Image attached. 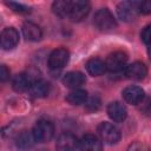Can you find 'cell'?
<instances>
[{"mask_svg":"<svg viewBox=\"0 0 151 151\" xmlns=\"http://www.w3.org/2000/svg\"><path fill=\"white\" fill-rule=\"evenodd\" d=\"M93 24L99 31H112L117 27V21L109 8H100L93 17Z\"/></svg>","mask_w":151,"mask_h":151,"instance_id":"1","label":"cell"},{"mask_svg":"<svg viewBox=\"0 0 151 151\" xmlns=\"http://www.w3.org/2000/svg\"><path fill=\"white\" fill-rule=\"evenodd\" d=\"M32 133H33L35 142L47 143L52 139V137L54 134V126L50 120L40 119L34 124V126L32 129Z\"/></svg>","mask_w":151,"mask_h":151,"instance_id":"2","label":"cell"},{"mask_svg":"<svg viewBox=\"0 0 151 151\" xmlns=\"http://www.w3.org/2000/svg\"><path fill=\"white\" fill-rule=\"evenodd\" d=\"M97 132L100 137V139L109 145H113L117 144L120 139V132L117 129V126H114L111 123L107 122H103L97 126Z\"/></svg>","mask_w":151,"mask_h":151,"instance_id":"3","label":"cell"},{"mask_svg":"<svg viewBox=\"0 0 151 151\" xmlns=\"http://www.w3.org/2000/svg\"><path fill=\"white\" fill-rule=\"evenodd\" d=\"M117 14L122 21L130 22L139 14V1H123L117 6Z\"/></svg>","mask_w":151,"mask_h":151,"instance_id":"4","label":"cell"},{"mask_svg":"<svg viewBox=\"0 0 151 151\" xmlns=\"http://www.w3.org/2000/svg\"><path fill=\"white\" fill-rule=\"evenodd\" d=\"M90 4L84 0H76L70 2V9L67 18L72 21H80L83 20L90 12Z\"/></svg>","mask_w":151,"mask_h":151,"instance_id":"5","label":"cell"},{"mask_svg":"<svg viewBox=\"0 0 151 151\" xmlns=\"http://www.w3.org/2000/svg\"><path fill=\"white\" fill-rule=\"evenodd\" d=\"M126 61H127L126 53L122 51H117L109 54V57L105 60V66L106 70L110 72H119L125 67Z\"/></svg>","mask_w":151,"mask_h":151,"instance_id":"6","label":"cell"},{"mask_svg":"<svg viewBox=\"0 0 151 151\" xmlns=\"http://www.w3.org/2000/svg\"><path fill=\"white\" fill-rule=\"evenodd\" d=\"M70 59V53L66 48H57L54 50L50 57H48V66L51 70H60L64 66H66V64L68 63Z\"/></svg>","mask_w":151,"mask_h":151,"instance_id":"7","label":"cell"},{"mask_svg":"<svg viewBox=\"0 0 151 151\" xmlns=\"http://www.w3.org/2000/svg\"><path fill=\"white\" fill-rule=\"evenodd\" d=\"M79 146V142L74 134L71 132H64L61 133L55 143L57 151H74Z\"/></svg>","mask_w":151,"mask_h":151,"instance_id":"8","label":"cell"},{"mask_svg":"<svg viewBox=\"0 0 151 151\" xmlns=\"http://www.w3.org/2000/svg\"><path fill=\"white\" fill-rule=\"evenodd\" d=\"M1 47L6 51L14 48L19 42V32L14 27H6L1 32L0 37Z\"/></svg>","mask_w":151,"mask_h":151,"instance_id":"9","label":"cell"},{"mask_svg":"<svg viewBox=\"0 0 151 151\" xmlns=\"http://www.w3.org/2000/svg\"><path fill=\"white\" fill-rule=\"evenodd\" d=\"M122 96H123L124 100L127 104L138 105V104H140L143 101L144 96H145V92L139 86H127V87H125L123 90Z\"/></svg>","mask_w":151,"mask_h":151,"instance_id":"10","label":"cell"},{"mask_svg":"<svg viewBox=\"0 0 151 151\" xmlns=\"http://www.w3.org/2000/svg\"><path fill=\"white\" fill-rule=\"evenodd\" d=\"M125 74L133 80H142L147 74V68L142 61H134L125 67Z\"/></svg>","mask_w":151,"mask_h":151,"instance_id":"11","label":"cell"},{"mask_svg":"<svg viewBox=\"0 0 151 151\" xmlns=\"http://www.w3.org/2000/svg\"><path fill=\"white\" fill-rule=\"evenodd\" d=\"M106 112H107V116L113 122H117V123L124 122L125 118H126V116H127L126 107L122 103H119V101H112V103H110L107 105Z\"/></svg>","mask_w":151,"mask_h":151,"instance_id":"12","label":"cell"},{"mask_svg":"<svg viewBox=\"0 0 151 151\" xmlns=\"http://www.w3.org/2000/svg\"><path fill=\"white\" fill-rule=\"evenodd\" d=\"M101 142L94 134H85L79 140V150L80 151H101Z\"/></svg>","mask_w":151,"mask_h":151,"instance_id":"13","label":"cell"},{"mask_svg":"<svg viewBox=\"0 0 151 151\" xmlns=\"http://www.w3.org/2000/svg\"><path fill=\"white\" fill-rule=\"evenodd\" d=\"M22 35L28 41H38L42 37V31L37 24L27 21L22 25Z\"/></svg>","mask_w":151,"mask_h":151,"instance_id":"14","label":"cell"},{"mask_svg":"<svg viewBox=\"0 0 151 151\" xmlns=\"http://www.w3.org/2000/svg\"><path fill=\"white\" fill-rule=\"evenodd\" d=\"M85 76L79 72V71H72V72H67L64 78H63V83L66 87L70 88H79L84 83H85Z\"/></svg>","mask_w":151,"mask_h":151,"instance_id":"15","label":"cell"},{"mask_svg":"<svg viewBox=\"0 0 151 151\" xmlns=\"http://www.w3.org/2000/svg\"><path fill=\"white\" fill-rule=\"evenodd\" d=\"M34 80H32L31 76L27 73H19L13 78L12 81V86L14 88V91L17 92H24V91H29L32 84Z\"/></svg>","mask_w":151,"mask_h":151,"instance_id":"16","label":"cell"},{"mask_svg":"<svg viewBox=\"0 0 151 151\" xmlns=\"http://www.w3.org/2000/svg\"><path fill=\"white\" fill-rule=\"evenodd\" d=\"M86 71L93 77H99L106 71L105 63L99 58H91L86 63Z\"/></svg>","mask_w":151,"mask_h":151,"instance_id":"17","label":"cell"},{"mask_svg":"<svg viewBox=\"0 0 151 151\" xmlns=\"http://www.w3.org/2000/svg\"><path fill=\"white\" fill-rule=\"evenodd\" d=\"M15 142H17V146H18L19 149H21V150H27V149H31V147L33 146L35 139H34L32 132H28V131L24 130V131H21V132L18 133Z\"/></svg>","mask_w":151,"mask_h":151,"instance_id":"18","label":"cell"},{"mask_svg":"<svg viewBox=\"0 0 151 151\" xmlns=\"http://www.w3.org/2000/svg\"><path fill=\"white\" fill-rule=\"evenodd\" d=\"M66 101L71 105H80L87 101V92L81 88H74L66 96Z\"/></svg>","mask_w":151,"mask_h":151,"instance_id":"19","label":"cell"},{"mask_svg":"<svg viewBox=\"0 0 151 151\" xmlns=\"http://www.w3.org/2000/svg\"><path fill=\"white\" fill-rule=\"evenodd\" d=\"M29 92L35 98L46 97L50 92V84L44 80H34L29 88Z\"/></svg>","mask_w":151,"mask_h":151,"instance_id":"20","label":"cell"},{"mask_svg":"<svg viewBox=\"0 0 151 151\" xmlns=\"http://www.w3.org/2000/svg\"><path fill=\"white\" fill-rule=\"evenodd\" d=\"M70 0H58L54 1L52 5V9L54 14H57L60 18H66L70 9Z\"/></svg>","mask_w":151,"mask_h":151,"instance_id":"21","label":"cell"},{"mask_svg":"<svg viewBox=\"0 0 151 151\" xmlns=\"http://www.w3.org/2000/svg\"><path fill=\"white\" fill-rule=\"evenodd\" d=\"M8 7H11L14 12H17V13H27V12H29V8L27 7V6H25V5H22V4H18V2H7L6 4Z\"/></svg>","mask_w":151,"mask_h":151,"instance_id":"22","label":"cell"},{"mask_svg":"<svg viewBox=\"0 0 151 151\" xmlns=\"http://www.w3.org/2000/svg\"><path fill=\"white\" fill-rule=\"evenodd\" d=\"M140 38H142L143 42H145V44H151V24L146 25V26L143 28V31H142V33H140Z\"/></svg>","mask_w":151,"mask_h":151,"instance_id":"23","label":"cell"},{"mask_svg":"<svg viewBox=\"0 0 151 151\" xmlns=\"http://www.w3.org/2000/svg\"><path fill=\"white\" fill-rule=\"evenodd\" d=\"M139 13H143V14H150L151 13V0L139 2Z\"/></svg>","mask_w":151,"mask_h":151,"instance_id":"24","label":"cell"},{"mask_svg":"<svg viewBox=\"0 0 151 151\" xmlns=\"http://www.w3.org/2000/svg\"><path fill=\"white\" fill-rule=\"evenodd\" d=\"M126 151H146V150L143 144H140L139 142H134V143L130 144V146L127 147Z\"/></svg>","mask_w":151,"mask_h":151,"instance_id":"25","label":"cell"},{"mask_svg":"<svg viewBox=\"0 0 151 151\" xmlns=\"http://www.w3.org/2000/svg\"><path fill=\"white\" fill-rule=\"evenodd\" d=\"M8 78H9V70L5 65H1V67H0V79H1V81H6Z\"/></svg>","mask_w":151,"mask_h":151,"instance_id":"26","label":"cell"},{"mask_svg":"<svg viewBox=\"0 0 151 151\" xmlns=\"http://www.w3.org/2000/svg\"><path fill=\"white\" fill-rule=\"evenodd\" d=\"M99 100L97 98H91L88 101H87V106L90 110H97L99 107Z\"/></svg>","mask_w":151,"mask_h":151,"instance_id":"27","label":"cell"},{"mask_svg":"<svg viewBox=\"0 0 151 151\" xmlns=\"http://www.w3.org/2000/svg\"><path fill=\"white\" fill-rule=\"evenodd\" d=\"M143 111L145 114H151V99L146 103V105L143 107Z\"/></svg>","mask_w":151,"mask_h":151,"instance_id":"28","label":"cell"},{"mask_svg":"<svg viewBox=\"0 0 151 151\" xmlns=\"http://www.w3.org/2000/svg\"><path fill=\"white\" fill-rule=\"evenodd\" d=\"M38 151H47V150H45V149H41V150H38Z\"/></svg>","mask_w":151,"mask_h":151,"instance_id":"29","label":"cell"}]
</instances>
